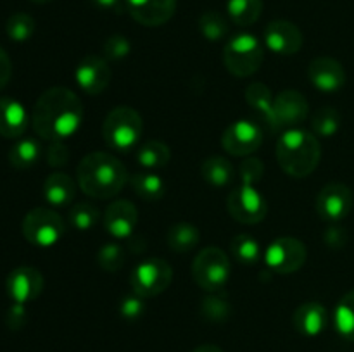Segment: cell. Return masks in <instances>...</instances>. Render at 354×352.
<instances>
[{"label": "cell", "instance_id": "obj_1", "mask_svg": "<svg viewBox=\"0 0 354 352\" xmlns=\"http://www.w3.org/2000/svg\"><path fill=\"white\" fill-rule=\"evenodd\" d=\"M35 133L47 141L66 140L83 124V104L73 90L48 88L38 97L31 114Z\"/></svg>", "mask_w": 354, "mask_h": 352}, {"label": "cell", "instance_id": "obj_2", "mask_svg": "<svg viewBox=\"0 0 354 352\" xmlns=\"http://www.w3.org/2000/svg\"><path fill=\"white\" fill-rule=\"evenodd\" d=\"M78 186L93 199L106 200L116 197L128 182L123 162L109 152H90L76 169Z\"/></svg>", "mask_w": 354, "mask_h": 352}, {"label": "cell", "instance_id": "obj_3", "mask_svg": "<svg viewBox=\"0 0 354 352\" xmlns=\"http://www.w3.org/2000/svg\"><path fill=\"white\" fill-rule=\"evenodd\" d=\"M277 161L282 171L292 178H306L320 164L322 148L315 133L289 128L277 141Z\"/></svg>", "mask_w": 354, "mask_h": 352}, {"label": "cell", "instance_id": "obj_4", "mask_svg": "<svg viewBox=\"0 0 354 352\" xmlns=\"http://www.w3.org/2000/svg\"><path fill=\"white\" fill-rule=\"evenodd\" d=\"M144 131L142 116L128 106L114 107L102 124L104 141L116 152H130L138 144Z\"/></svg>", "mask_w": 354, "mask_h": 352}, {"label": "cell", "instance_id": "obj_5", "mask_svg": "<svg viewBox=\"0 0 354 352\" xmlns=\"http://www.w3.org/2000/svg\"><path fill=\"white\" fill-rule=\"evenodd\" d=\"M265 52L254 35L241 33L228 40L223 48V62L228 71L237 78L252 76L263 64Z\"/></svg>", "mask_w": 354, "mask_h": 352}, {"label": "cell", "instance_id": "obj_6", "mask_svg": "<svg viewBox=\"0 0 354 352\" xmlns=\"http://www.w3.org/2000/svg\"><path fill=\"white\" fill-rule=\"evenodd\" d=\"M192 278L207 292H220L230 278V259L221 248L206 247L192 262Z\"/></svg>", "mask_w": 354, "mask_h": 352}, {"label": "cell", "instance_id": "obj_7", "mask_svg": "<svg viewBox=\"0 0 354 352\" xmlns=\"http://www.w3.org/2000/svg\"><path fill=\"white\" fill-rule=\"evenodd\" d=\"M64 231L62 217L48 207H35L23 219L24 238L35 247H52L64 237Z\"/></svg>", "mask_w": 354, "mask_h": 352}, {"label": "cell", "instance_id": "obj_8", "mask_svg": "<svg viewBox=\"0 0 354 352\" xmlns=\"http://www.w3.org/2000/svg\"><path fill=\"white\" fill-rule=\"evenodd\" d=\"M173 280V269L165 259L151 257L142 261L131 273V286L138 295L156 297L165 292Z\"/></svg>", "mask_w": 354, "mask_h": 352}, {"label": "cell", "instance_id": "obj_9", "mask_svg": "<svg viewBox=\"0 0 354 352\" xmlns=\"http://www.w3.org/2000/svg\"><path fill=\"white\" fill-rule=\"evenodd\" d=\"M308 257L306 245L294 237H280L268 245L265 261L272 271L290 275L299 271Z\"/></svg>", "mask_w": 354, "mask_h": 352}, {"label": "cell", "instance_id": "obj_10", "mask_svg": "<svg viewBox=\"0 0 354 352\" xmlns=\"http://www.w3.org/2000/svg\"><path fill=\"white\" fill-rule=\"evenodd\" d=\"M227 207L230 216L242 224L261 223L268 213L265 197L254 186L249 185H241L232 190L227 199Z\"/></svg>", "mask_w": 354, "mask_h": 352}, {"label": "cell", "instance_id": "obj_11", "mask_svg": "<svg viewBox=\"0 0 354 352\" xmlns=\"http://www.w3.org/2000/svg\"><path fill=\"white\" fill-rule=\"evenodd\" d=\"M263 144V131L256 123L248 119H239L232 123L221 137V145L228 154L235 157H245L254 154Z\"/></svg>", "mask_w": 354, "mask_h": 352}, {"label": "cell", "instance_id": "obj_12", "mask_svg": "<svg viewBox=\"0 0 354 352\" xmlns=\"http://www.w3.org/2000/svg\"><path fill=\"white\" fill-rule=\"evenodd\" d=\"M353 192L344 183H328L317 195V213L325 221H341L351 213Z\"/></svg>", "mask_w": 354, "mask_h": 352}, {"label": "cell", "instance_id": "obj_13", "mask_svg": "<svg viewBox=\"0 0 354 352\" xmlns=\"http://www.w3.org/2000/svg\"><path fill=\"white\" fill-rule=\"evenodd\" d=\"M44 290V275L31 266L12 269L6 280V292L16 304H28L37 299Z\"/></svg>", "mask_w": 354, "mask_h": 352}, {"label": "cell", "instance_id": "obj_14", "mask_svg": "<svg viewBox=\"0 0 354 352\" xmlns=\"http://www.w3.org/2000/svg\"><path fill=\"white\" fill-rule=\"evenodd\" d=\"M76 83L88 95H100L111 83V68L99 55H85L75 72Z\"/></svg>", "mask_w": 354, "mask_h": 352}, {"label": "cell", "instance_id": "obj_15", "mask_svg": "<svg viewBox=\"0 0 354 352\" xmlns=\"http://www.w3.org/2000/svg\"><path fill=\"white\" fill-rule=\"evenodd\" d=\"M265 45L279 55H294L303 47V33L290 21H272L265 28Z\"/></svg>", "mask_w": 354, "mask_h": 352}, {"label": "cell", "instance_id": "obj_16", "mask_svg": "<svg viewBox=\"0 0 354 352\" xmlns=\"http://www.w3.org/2000/svg\"><path fill=\"white\" fill-rule=\"evenodd\" d=\"M311 85L324 93L339 92L346 85L344 66L332 57H317L308 68Z\"/></svg>", "mask_w": 354, "mask_h": 352}, {"label": "cell", "instance_id": "obj_17", "mask_svg": "<svg viewBox=\"0 0 354 352\" xmlns=\"http://www.w3.org/2000/svg\"><path fill=\"white\" fill-rule=\"evenodd\" d=\"M127 10L142 26H161L176 10V0H127Z\"/></svg>", "mask_w": 354, "mask_h": 352}, {"label": "cell", "instance_id": "obj_18", "mask_svg": "<svg viewBox=\"0 0 354 352\" xmlns=\"http://www.w3.org/2000/svg\"><path fill=\"white\" fill-rule=\"evenodd\" d=\"M104 228L114 238H128L138 224V209L130 200H116L104 213Z\"/></svg>", "mask_w": 354, "mask_h": 352}, {"label": "cell", "instance_id": "obj_19", "mask_svg": "<svg viewBox=\"0 0 354 352\" xmlns=\"http://www.w3.org/2000/svg\"><path fill=\"white\" fill-rule=\"evenodd\" d=\"M310 113L308 99L297 90H283L275 97V116L279 128H296Z\"/></svg>", "mask_w": 354, "mask_h": 352}, {"label": "cell", "instance_id": "obj_20", "mask_svg": "<svg viewBox=\"0 0 354 352\" xmlns=\"http://www.w3.org/2000/svg\"><path fill=\"white\" fill-rule=\"evenodd\" d=\"M30 116L19 100L0 97V135L6 138H19L24 135Z\"/></svg>", "mask_w": 354, "mask_h": 352}, {"label": "cell", "instance_id": "obj_21", "mask_svg": "<svg viewBox=\"0 0 354 352\" xmlns=\"http://www.w3.org/2000/svg\"><path fill=\"white\" fill-rule=\"evenodd\" d=\"M292 324L301 335L317 337L327 328L328 313L320 302H304L294 311Z\"/></svg>", "mask_w": 354, "mask_h": 352}, {"label": "cell", "instance_id": "obj_22", "mask_svg": "<svg viewBox=\"0 0 354 352\" xmlns=\"http://www.w3.org/2000/svg\"><path fill=\"white\" fill-rule=\"evenodd\" d=\"M245 100L270 130H280L275 116V97L265 83L252 81L245 88Z\"/></svg>", "mask_w": 354, "mask_h": 352}, {"label": "cell", "instance_id": "obj_23", "mask_svg": "<svg viewBox=\"0 0 354 352\" xmlns=\"http://www.w3.org/2000/svg\"><path fill=\"white\" fill-rule=\"evenodd\" d=\"M76 183L66 173H52L44 183V197L50 206L66 207L75 200Z\"/></svg>", "mask_w": 354, "mask_h": 352}, {"label": "cell", "instance_id": "obj_24", "mask_svg": "<svg viewBox=\"0 0 354 352\" xmlns=\"http://www.w3.org/2000/svg\"><path fill=\"white\" fill-rule=\"evenodd\" d=\"M41 157V145L37 138H21L9 150V162L16 169L33 168Z\"/></svg>", "mask_w": 354, "mask_h": 352}, {"label": "cell", "instance_id": "obj_25", "mask_svg": "<svg viewBox=\"0 0 354 352\" xmlns=\"http://www.w3.org/2000/svg\"><path fill=\"white\" fill-rule=\"evenodd\" d=\"M166 242L175 252H190L199 245L201 233L190 223H176L166 233Z\"/></svg>", "mask_w": 354, "mask_h": 352}, {"label": "cell", "instance_id": "obj_26", "mask_svg": "<svg viewBox=\"0 0 354 352\" xmlns=\"http://www.w3.org/2000/svg\"><path fill=\"white\" fill-rule=\"evenodd\" d=\"M201 173H203V178L206 179L209 185L218 186H227L230 185L232 179H234V166L228 159L220 157V155H214V157L206 159L201 166Z\"/></svg>", "mask_w": 354, "mask_h": 352}, {"label": "cell", "instance_id": "obj_27", "mask_svg": "<svg viewBox=\"0 0 354 352\" xmlns=\"http://www.w3.org/2000/svg\"><path fill=\"white\" fill-rule=\"evenodd\" d=\"M131 188L142 200L156 202L165 195L166 183L162 182L161 176L154 175V173H138V175L131 176Z\"/></svg>", "mask_w": 354, "mask_h": 352}, {"label": "cell", "instance_id": "obj_28", "mask_svg": "<svg viewBox=\"0 0 354 352\" xmlns=\"http://www.w3.org/2000/svg\"><path fill=\"white\" fill-rule=\"evenodd\" d=\"M227 10L237 26H252L261 16L263 0H228Z\"/></svg>", "mask_w": 354, "mask_h": 352}, {"label": "cell", "instance_id": "obj_29", "mask_svg": "<svg viewBox=\"0 0 354 352\" xmlns=\"http://www.w3.org/2000/svg\"><path fill=\"white\" fill-rule=\"evenodd\" d=\"M169 159H171V152L169 147L162 141L151 140L147 144L142 145L137 152V161L140 162L142 168L145 169H161L168 166Z\"/></svg>", "mask_w": 354, "mask_h": 352}, {"label": "cell", "instance_id": "obj_30", "mask_svg": "<svg viewBox=\"0 0 354 352\" xmlns=\"http://www.w3.org/2000/svg\"><path fill=\"white\" fill-rule=\"evenodd\" d=\"M334 323L341 337L354 342V290L339 300L334 313Z\"/></svg>", "mask_w": 354, "mask_h": 352}, {"label": "cell", "instance_id": "obj_31", "mask_svg": "<svg viewBox=\"0 0 354 352\" xmlns=\"http://www.w3.org/2000/svg\"><path fill=\"white\" fill-rule=\"evenodd\" d=\"M311 130L318 137H334L341 130V113L330 106H325L315 113L311 119Z\"/></svg>", "mask_w": 354, "mask_h": 352}, {"label": "cell", "instance_id": "obj_32", "mask_svg": "<svg viewBox=\"0 0 354 352\" xmlns=\"http://www.w3.org/2000/svg\"><path fill=\"white\" fill-rule=\"evenodd\" d=\"M232 254L242 264H256L261 259L263 251L252 235L241 233L232 240Z\"/></svg>", "mask_w": 354, "mask_h": 352}, {"label": "cell", "instance_id": "obj_33", "mask_svg": "<svg viewBox=\"0 0 354 352\" xmlns=\"http://www.w3.org/2000/svg\"><path fill=\"white\" fill-rule=\"evenodd\" d=\"M100 219V211L92 202H80L69 209V223L75 230L88 231L92 230Z\"/></svg>", "mask_w": 354, "mask_h": 352}, {"label": "cell", "instance_id": "obj_34", "mask_svg": "<svg viewBox=\"0 0 354 352\" xmlns=\"http://www.w3.org/2000/svg\"><path fill=\"white\" fill-rule=\"evenodd\" d=\"M199 30L206 40L218 41L221 38L227 37L228 33V21L225 19L223 14L216 12V10H207L201 16L199 19Z\"/></svg>", "mask_w": 354, "mask_h": 352}, {"label": "cell", "instance_id": "obj_35", "mask_svg": "<svg viewBox=\"0 0 354 352\" xmlns=\"http://www.w3.org/2000/svg\"><path fill=\"white\" fill-rule=\"evenodd\" d=\"M6 33L12 41L23 43L28 41L35 33V19L26 12H16L7 19Z\"/></svg>", "mask_w": 354, "mask_h": 352}, {"label": "cell", "instance_id": "obj_36", "mask_svg": "<svg viewBox=\"0 0 354 352\" xmlns=\"http://www.w3.org/2000/svg\"><path fill=\"white\" fill-rule=\"evenodd\" d=\"M124 257H127V252H124L123 245H120L118 242H109V244H104L97 252V264L104 271L116 273L123 268Z\"/></svg>", "mask_w": 354, "mask_h": 352}, {"label": "cell", "instance_id": "obj_37", "mask_svg": "<svg viewBox=\"0 0 354 352\" xmlns=\"http://www.w3.org/2000/svg\"><path fill=\"white\" fill-rule=\"evenodd\" d=\"M213 295L206 297L203 302V314L209 321H225L230 316V304L227 297L220 295L218 292H211Z\"/></svg>", "mask_w": 354, "mask_h": 352}, {"label": "cell", "instance_id": "obj_38", "mask_svg": "<svg viewBox=\"0 0 354 352\" xmlns=\"http://www.w3.org/2000/svg\"><path fill=\"white\" fill-rule=\"evenodd\" d=\"M131 52V45L128 41L127 37L123 35H113L106 40L104 43V54L106 57L113 59V61H121V59L127 57Z\"/></svg>", "mask_w": 354, "mask_h": 352}, {"label": "cell", "instance_id": "obj_39", "mask_svg": "<svg viewBox=\"0 0 354 352\" xmlns=\"http://www.w3.org/2000/svg\"><path fill=\"white\" fill-rule=\"evenodd\" d=\"M263 173H265V166L256 157L245 159L241 164V168H239V176H241L242 185L254 186V183H258L261 179Z\"/></svg>", "mask_w": 354, "mask_h": 352}, {"label": "cell", "instance_id": "obj_40", "mask_svg": "<svg viewBox=\"0 0 354 352\" xmlns=\"http://www.w3.org/2000/svg\"><path fill=\"white\" fill-rule=\"evenodd\" d=\"M120 313L124 320H138L145 313V297L138 295L135 292L127 295L124 299H121Z\"/></svg>", "mask_w": 354, "mask_h": 352}, {"label": "cell", "instance_id": "obj_41", "mask_svg": "<svg viewBox=\"0 0 354 352\" xmlns=\"http://www.w3.org/2000/svg\"><path fill=\"white\" fill-rule=\"evenodd\" d=\"M47 164L50 168H62V166L68 164L69 161V150L64 145V140H54L48 144L47 147Z\"/></svg>", "mask_w": 354, "mask_h": 352}, {"label": "cell", "instance_id": "obj_42", "mask_svg": "<svg viewBox=\"0 0 354 352\" xmlns=\"http://www.w3.org/2000/svg\"><path fill=\"white\" fill-rule=\"evenodd\" d=\"M6 323L10 330H19V328L24 326V323H26V307H24V304L14 302L12 306L9 307L6 316Z\"/></svg>", "mask_w": 354, "mask_h": 352}, {"label": "cell", "instance_id": "obj_43", "mask_svg": "<svg viewBox=\"0 0 354 352\" xmlns=\"http://www.w3.org/2000/svg\"><path fill=\"white\" fill-rule=\"evenodd\" d=\"M324 240L328 247L339 248L342 247V245H346V242H348V235H346V230H342V228L332 226L325 231Z\"/></svg>", "mask_w": 354, "mask_h": 352}, {"label": "cell", "instance_id": "obj_44", "mask_svg": "<svg viewBox=\"0 0 354 352\" xmlns=\"http://www.w3.org/2000/svg\"><path fill=\"white\" fill-rule=\"evenodd\" d=\"M10 75H12V62L7 52L0 47V90H3L9 83Z\"/></svg>", "mask_w": 354, "mask_h": 352}, {"label": "cell", "instance_id": "obj_45", "mask_svg": "<svg viewBox=\"0 0 354 352\" xmlns=\"http://www.w3.org/2000/svg\"><path fill=\"white\" fill-rule=\"evenodd\" d=\"M93 3L109 12H121V9H127V0H93Z\"/></svg>", "mask_w": 354, "mask_h": 352}, {"label": "cell", "instance_id": "obj_46", "mask_svg": "<svg viewBox=\"0 0 354 352\" xmlns=\"http://www.w3.org/2000/svg\"><path fill=\"white\" fill-rule=\"evenodd\" d=\"M192 352H223L221 351L218 345H213V344H204V345H199V347L194 349Z\"/></svg>", "mask_w": 354, "mask_h": 352}, {"label": "cell", "instance_id": "obj_47", "mask_svg": "<svg viewBox=\"0 0 354 352\" xmlns=\"http://www.w3.org/2000/svg\"><path fill=\"white\" fill-rule=\"evenodd\" d=\"M31 2L33 3H48V2H52V0H31Z\"/></svg>", "mask_w": 354, "mask_h": 352}]
</instances>
